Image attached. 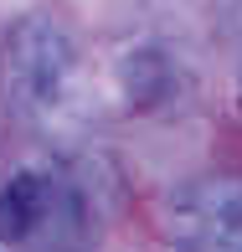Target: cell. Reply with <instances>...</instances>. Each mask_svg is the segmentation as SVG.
I'll list each match as a JSON object with an SVG mask.
<instances>
[{
  "label": "cell",
  "instance_id": "3957f363",
  "mask_svg": "<svg viewBox=\"0 0 242 252\" xmlns=\"http://www.w3.org/2000/svg\"><path fill=\"white\" fill-rule=\"evenodd\" d=\"M41 216H47V180L31 175V170L5 180V190H0V242L21 247L41 226Z\"/></svg>",
  "mask_w": 242,
  "mask_h": 252
},
{
  "label": "cell",
  "instance_id": "7a4b0ae2",
  "mask_svg": "<svg viewBox=\"0 0 242 252\" xmlns=\"http://www.w3.org/2000/svg\"><path fill=\"white\" fill-rule=\"evenodd\" d=\"M180 252H242V180L211 175L175 196Z\"/></svg>",
  "mask_w": 242,
  "mask_h": 252
},
{
  "label": "cell",
  "instance_id": "6da1fadb",
  "mask_svg": "<svg viewBox=\"0 0 242 252\" xmlns=\"http://www.w3.org/2000/svg\"><path fill=\"white\" fill-rule=\"evenodd\" d=\"M72 41L52 16H21L5 36V83L21 113H47L67 88Z\"/></svg>",
  "mask_w": 242,
  "mask_h": 252
}]
</instances>
